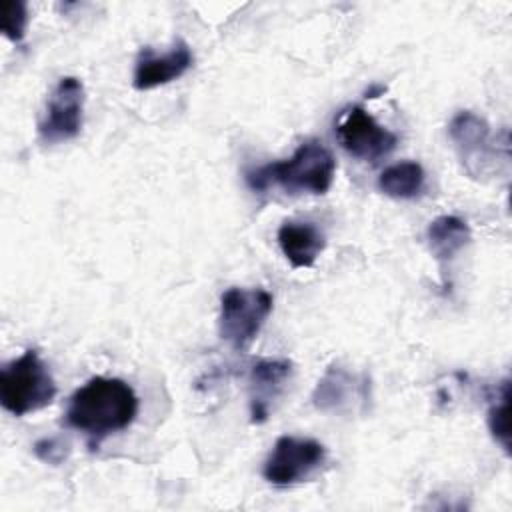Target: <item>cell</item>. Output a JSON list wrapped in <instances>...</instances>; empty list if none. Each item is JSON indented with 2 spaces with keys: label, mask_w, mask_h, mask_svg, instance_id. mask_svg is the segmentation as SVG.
I'll list each match as a JSON object with an SVG mask.
<instances>
[{
  "label": "cell",
  "mask_w": 512,
  "mask_h": 512,
  "mask_svg": "<svg viewBox=\"0 0 512 512\" xmlns=\"http://www.w3.org/2000/svg\"><path fill=\"white\" fill-rule=\"evenodd\" d=\"M138 416V396L122 378L94 376L68 400L64 422L78 430L90 448L126 430Z\"/></svg>",
  "instance_id": "cell-1"
},
{
  "label": "cell",
  "mask_w": 512,
  "mask_h": 512,
  "mask_svg": "<svg viewBox=\"0 0 512 512\" xmlns=\"http://www.w3.org/2000/svg\"><path fill=\"white\" fill-rule=\"evenodd\" d=\"M336 158L320 140L302 142L290 158L246 170V184L254 190L280 186L290 194H326L334 182Z\"/></svg>",
  "instance_id": "cell-2"
},
{
  "label": "cell",
  "mask_w": 512,
  "mask_h": 512,
  "mask_svg": "<svg viewBox=\"0 0 512 512\" xmlns=\"http://www.w3.org/2000/svg\"><path fill=\"white\" fill-rule=\"evenodd\" d=\"M56 392V382L34 348L24 350L0 370V404L14 416H26L50 406Z\"/></svg>",
  "instance_id": "cell-3"
},
{
  "label": "cell",
  "mask_w": 512,
  "mask_h": 512,
  "mask_svg": "<svg viewBox=\"0 0 512 512\" xmlns=\"http://www.w3.org/2000/svg\"><path fill=\"white\" fill-rule=\"evenodd\" d=\"M272 308L274 298L264 288H228L220 296V338L234 350H246L258 338Z\"/></svg>",
  "instance_id": "cell-4"
},
{
  "label": "cell",
  "mask_w": 512,
  "mask_h": 512,
  "mask_svg": "<svg viewBox=\"0 0 512 512\" xmlns=\"http://www.w3.org/2000/svg\"><path fill=\"white\" fill-rule=\"evenodd\" d=\"M326 464V448L314 438L280 436L262 464L266 482L278 488L296 486L314 478Z\"/></svg>",
  "instance_id": "cell-5"
},
{
  "label": "cell",
  "mask_w": 512,
  "mask_h": 512,
  "mask_svg": "<svg viewBox=\"0 0 512 512\" xmlns=\"http://www.w3.org/2000/svg\"><path fill=\"white\" fill-rule=\"evenodd\" d=\"M84 84L76 76H62L52 88L38 120V138L60 144L76 138L84 124Z\"/></svg>",
  "instance_id": "cell-6"
},
{
  "label": "cell",
  "mask_w": 512,
  "mask_h": 512,
  "mask_svg": "<svg viewBox=\"0 0 512 512\" xmlns=\"http://www.w3.org/2000/svg\"><path fill=\"white\" fill-rule=\"evenodd\" d=\"M312 404L324 414L366 412L372 400L368 374L352 372L342 364H330L312 390Z\"/></svg>",
  "instance_id": "cell-7"
},
{
  "label": "cell",
  "mask_w": 512,
  "mask_h": 512,
  "mask_svg": "<svg viewBox=\"0 0 512 512\" xmlns=\"http://www.w3.org/2000/svg\"><path fill=\"white\" fill-rule=\"evenodd\" d=\"M336 138L350 156L364 162H378L398 144V136L362 106H350L340 114L336 122Z\"/></svg>",
  "instance_id": "cell-8"
},
{
  "label": "cell",
  "mask_w": 512,
  "mask_h": 512,
  "mask_svg": "<svg viewBox=\"0 0 512 512\" xmlns=\"http://www.w3.org/2000/svg\"><path fill=\"white\" fill-rule=\"evenodd\" d=\"M448 136L464 168L472 176H478L490 162L492 154L498 152L490 134V124L470 110H460L452 116Z\"/></svg>",
  "instance_id": "cell-9"
},
{
  "label": "cell",
  "mask_w": 512,
  "mask_h": 512,
  "mask_svg": "<svg viewBox=\"0 0 512 512\" xmlns=\"http://www.w3.org/2000/svg\"><path fill=\"white\" fill-rule=\"evenodd\" d=\"M192 64L194 54L182 38H176L162 54L150 46H144L134 62L132 84L136 90H152L178 80L192 68Z\"/></svg>",
  "instance_id": "cell-10"
},
{
  "label": "cell",
  "mask_w": 512,
  "mask_h": 512,
  "mask_svg": "<svg viewBox=\"0 0 512 512\" xmlns=\"http://www.w3.org/2000/svg\"><path fill=\"white\" fill-rule=\"evenodd\" d=\"M292 376V362L284 358H260L250 366V420L262 424L270 416L274 400Z\"/></svg>",
  "instance_id": "cell-11"
},
{
  "label": "cell",
  "mask_w": 512,
  "mask_h": 512,
  "mask_svg": "<svg viewBox=\"0 0 512 512\" xmlns=\"http://www.w3.org/2000/svg\"><path fill=\"white\" fill-rule=\"evenodd\" d=\"M278 246L294 268H310L322 254L326 240L322 230L312 222L286 220L278 228Z\"/></svg>",
  "instance_id": "cell-12"
},
{
  "label": "cell",
  "mask_w": 512,
  "mask_h": 512,
  "mask_svg": "<svg viewBox=\"0 0 512 512\" xmlns=\"http://www.w3.org/2000/svg\"><path fill=\"white\" fill-rule=\"evenodd\" d=\"M472 232L466 220L454 214H444L434 218L426 228V242L430 254L444 266L456 258L460 250L470 242Z\"/></svg>",
  "instance_id": "cell-13"
},
{
  "label": "cell",
  "mask_w": 512,
  "mask_h": 512,
  "mask_svg": "<svg viewBox=\"0 0 512 512\" xmlns=\"http://www.w3.org/2000/svg\"><path fill=\"white\" fill-rule=\"evenodd\" d=\"M426 188V172L414 160L396 162L378 176V190L396 200H412Z\"/></svg>",
  "instance_id": "cell-14"
},
{
  "label": "cell",
  "mask_w": 512,
  "mask_h": 512,
  "mask_svg": "<svg viewBox=\"0 0 512 512\" xmlns=\"http://www.w3.org/2000/svg\"><path fill=\"white\" fill-rule=\"evenodd\" d=\"M508 400H510V384L508 380H502V384L496 390V396L492 398L488 406V430L492 438L502 446L506 454H510V426H508Z\"/></svg>",
  "instance_id": "cell-15"
},
{
  "label": "cell",
  "mask_w": 512,
  "mask_h": 512,
  "mask_svg": "<svg viewBox=\"0 0 512 512\" xmlns=\"http://www.w3.org/2000/svg\"><path fill=\"white\" fill-rule=\"evenodd\" d=\"M28 26V6L22 0L0 2V32L14 44L24 40Z\"/></svg>",
  "instance_id": "cell-16"
},
{
  "label": "cell",
  "mask_w": 512,
  "mask_h": 512,
  "mask_svg": "<svg viewBox=\"0 0 512 512\" xmlns=\"http://www.w3.org/2000/svg\"><path fill=\"white\" fill-rule=\"evenodd\" d=\"M34 452L42 462L60 464L68 454V448L60 438H42L34 444Z\"/></svg>",
  "instance_id": "cell-17"
},
{
  "label": "cell",
  "mask_w": 512,
  "mask_h": 512,
  "mask_svg": "<svg viewBox=\"0 0 512 512\" xmlns=\"http://www.w3.org/2000/svg\"><path fill=\"white\" fill-rule=\"evenodd\" d=\"M384 86H372V88H368L366 90V98H378L380 94H384Z\"/></svg>",
  "instance_id": "cell-18"
}]
</instances>
